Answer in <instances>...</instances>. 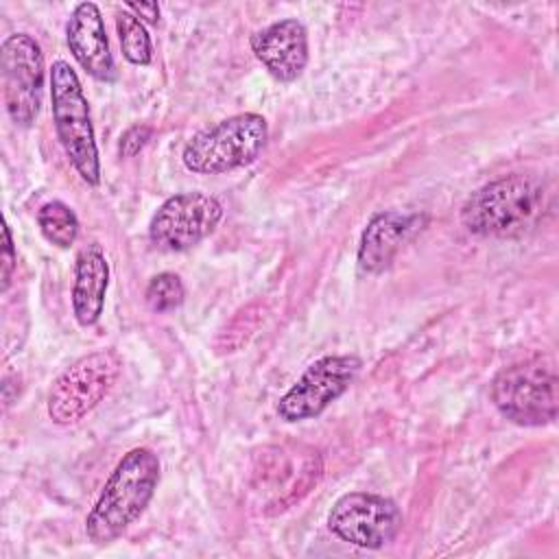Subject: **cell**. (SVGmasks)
<instances>
[{
	"mask_svg": "<svg viewBox=\"0 0 559 559\" xmlns=\"http://www.w3.org/2000/svg\"><path fill=\"white\" fill-rule=\"evenodd\" d=\"M66 39L72 57L96 81L111 83L116 63L109 50V39L100 9L94 2H79L66 24Z\"/></svg>",
	"mask_w": 559,
	"mask_h": 559,
	"instance_id": "13",
	"label": "cell"
},
{
	"mask_svg": "<svg viewBox=\"0 0 559 559\" xmlns=\"http://www.w3.org/2000/svg\"><path fill=\"white\" fill-rule=\"evenodd\" d=\"M251 50L273 79L290 83L308 66V31L295 17L273 22L251 35Z\"/></svg>",
	"mask_w": 559,
	"mask_h": 559,
	"instance_id": "12",
	"label": "cell"
},
{
	"mask_svg": "<svg viewBox=\"0 0 559 559\" xmlns=\"http://www.w3.org/2000/svg\"><path fill=\"white\" fill-rule=\"evenodd\" d=\"M183 297H186L183 282L177 273H170V271H164L151 277L144 293L146 306L153 312H170L183 304Z\"/></svg>",
	"mask_w": 559,
	"mask_h": 559,
	"instance_id": "18",
	"label": "cell"
},
{
	"mask_svg": "<svg viewBox=\"0 0 559 559\" xmlns=\"http://www.w3.org/2000/svg\"><path fill=\"white\" fill-rule=\"evenodd\" d=\"M2 100L9 118L20 127H31L39 114L44 96V52L28 33H13L0 46Z\"/></svg>",
	"mask_w": 559,
	"mask_h": 559,
	"instance_id": "7",
	"label": "cell"
},
{
	"mask_svg": "<svg viewBox=\"0 0 559 559\" xmlns=\"http://www.w3.org/2000/svg\"><path fill=\"white\" fill-rule=\"evenodd\" d=\"M116 31L120 39L122 55L133 66H148L153 61V44L142 20L129 11L116 15Z\"/></svg>",
	"mask_w": 559,
	"mask_h": 559,
	"instance_id": "17",
	"label": "cell"
},
{
	"mask_svg": "<svg viewBox=\"0 0 559 559\" xmlns=\"http://www.w3.org/2000/svg\"><path fill=\"white\" fill-rule=\"evenodd\" d=\"M360 358L341 354L314 360L301 378L282 395L277 415L288 421H301L321 415L334 400H338L360 371Z\"/></svg>",
	"mask_w": 559,
	"mask_h": 559,
	"instance_id": "10",
	"label": "cell"
},
{
	"mask_svg": "<svg viewBox=\"0 0 559 559\" xmlns=\"http://www.w3.org/2000/svg\"><path fill=\"white\" fill-rule=\"evenodd\" d=\"M109 288V264L98 242L85 245L74 260L72 282V314L79 325H94L105 308V295Z\"/></svg>",
	"mask_w": 559,
	"mask_h": 559,
	"instance_id": "14",
	"label": "cell"
},
{
	"mask_svg": "<svg viewBox=\"0 0 559 559\" xmlns=\"http://www.w3.org/2000/svg\"><path fill=\"white\" fill-rule=\"evenodd\" d=\"M253 469V487L262 493L264 504L286 509L317 485L321 476V456L308 445L286 448L269 445L260 452Z\"/></svg>",
	"mask_w": 559,
	"mask_h": 559,
	"instance_id": "11",
	"label": "cell"
},
{
	"mask_svg": "<svg viewBox=\"0 0 559 559\" xmlns=\"http://www.w3.org/2000/svg\"><path fill=\"white\" fill-rule=\"evenodd\" d=\"M151 133L153 129L148 124H131L120 138V155L122 157L138 155L144 148V144L151 140Z\"/></svg>",
	"mask_w": 559,
	"mask_h": 559,
	"instance_id": "19",
	"label": "cell"
},
{
	"mask_svg": "<svg viewBox=\"0 0 559 559\" xmlns=\"http://www.w3.org/2000/svg\"><path fill=\"white\" fill-rule=\"evenodd\" d=\"M159 485V459L148 448H133L114 467L105 487L85 518L92 544L116 542L148 507Z\"/></svg>",
	"mask_w": 559,
	"mask_h": 559,
	"instance_id": "2",
	"label": "cell"
},
{
	"mask_svg": "<svg viewBox=\"0 0 559 559\" xmlns=\"http://www.w3.org/2000/svg\"><path fill=\"white\" fill-rule=\"evenodd\" d=\"M37 225L41 236L59 249H68L79 236V218L74 210L59 199H52L37 210Z\"/></svg>",
	"mask_w": 559,
	"mask_h": 559,
	"instance_id": "16",
	"label": "cell"
},
{
	"mask_svg": "<svg viewBox=\"0 0 559 559\" xmlns=\"http://www.w3.org/2000/svg\"><path fill=\"white\" fill-rule=\"evenodd\" d=\"M223 212V203L212 194L197 190L173 194L153 214L148 240L159 251H188L218 227Z\"/></svg>",
	"mask_w": 559,
	"mask_h": 559,
	"instance_id": "8",
	"label": "cell"
},
{
	"mask_svg": "<svg viewBox=\"0 0 559 559\" xmlns=\"http://www.w3.org/2000/svg\"><path fill=\"white\" fill-rule=\"evenodd\" d=\"M269 142L264 116L245 111L197 131L183 146L181 162L197 175H223L253 164Z\"/></svg>",
	"mask_w": 559,
	"mask_h": 559,
	"instance_id": "3",
	"label": "cell"
},
{
	"mask_svg": "<svg viewBox=\"0 0 559 559\" xmlns=\"http://www.w3.org/2000/svg\"><path fill=\"white\" fill-rule=\"evenodd\" d=\"M417 216L395 210L373 214L362 229L358 245V269L369 275L382 273L400 251L406 236L415 229Z\"/></svg>",
	"mask_w": 559,
	"mask_h": 559,
	"instance_id": "15",
	"label": "cell"
},
{
	"mask_svg": "<svg viewBox=\"0 0 559 559\" xmlns=\"http://www.w3.org/2000/svg\"><path fill=\"white\" fill-rule=\"evenodd\" d=\"M122 371V358L114 349H96L68 365L48 391V417L70 426L90 415L114 389Z\"/></svg>",
	"mask_w": 559,
	"mask_h": 559,
	"instance_id": "6",
	"label": "cell"
},
{
	"mask_svg": "<svg viewBox=\"0 0 559 559\" xmlns=\"http://www.w3.org/2000/svg\"><path fill=\"white\" fill-rule=\"evenodd\" d=\"M124 7H127L129 13H133L142 22L157 24V20H159V4L157 2H127Z\"/></svg>",
	"mask_w": 559,
	"mask_h": 559,
	"instance_id": "21",
	"label": "cell"
},
{
	"mask_svg": "<svg viewBox=\"0 0 559 559\" xmlns=\"http://www.w3.org/2000/svg\"><path fill=\"white\" fill-rule=\"evenodd\" d=\"M15 262H17V253L13 247V236H11L9 225L4 223V227H2V293L9 288V284L13 280Z\"/></svg>",
	"mask_w": 559,
	"mask_h": 559,
	"instance_id": "20",
	"label": "cell"
},
{
	"mask_svg": "<svg viewBox=\"0 0 559 559\" xmlns=\"http://www.w3.org/2000/svg\"><path fill=\"white\" fill-rule=\"evenodd\" d=\"M493 406L518 426H546L557 419L559 380L546 358H526L502 367L489 386Z\"/></svg>",
	"mask_w": 559,
	"mask_h": 559,
	"instance_id": "4",
	"label": "cell"
},
{
	"mask_svg": "<svg viewBox=\"0 0 559 559\" xmlns=\"http://www.w3.org/2000/svg\"><path fill=\"white\" fill-rule=\"evenodd\" d=\"M330 531L360 548H382L402 528L400 507L384 496L369 491L343 493L328 513Z\"/></svg>",
	"mask_w": 559,
	"mask_h": 559,
	"instance_id": "9",
	"label": "cell"
},
{
	"mask_svg": "<svg viewBox=\"0 0 559 559\" xmlns=\"http://www.w3.org/2000/svg\"><path fill=\"white\" fill-rule=\"evenodd\" d=\"M50 109L57 138L81 179L90 186L100 183V159L90 116V103L74 68L57 59L50 68Z\"/></svg>",
	"mask_w": 559,
	"mask_h": 559,
	"instance_id": "5",
	"label": "cell"
},
{
	"mask_svg": "<svg viewBox=\"0 0 559 559\" xmlns=\"http://www.w3.org/2000/svg\"><path fill=\"white\" fill-rule=\"evenodd\" d=\"M548 203L550 192L539 177L513 173L472 192L461 207V223L474 236L515 238L542 221Z\"/></svg>",
	"mask_w": 559,
	"mask_h": 559,
	"instance_id": "1",
	"label": "cell"
}]
</instances>
